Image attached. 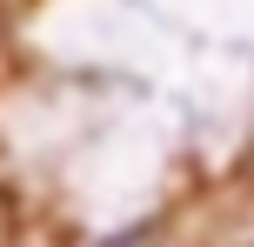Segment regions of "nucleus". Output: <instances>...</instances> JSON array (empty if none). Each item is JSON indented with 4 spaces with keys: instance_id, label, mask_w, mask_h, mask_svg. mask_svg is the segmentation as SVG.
I'll return each instance as SVG.
<instances>
[{
    "instance_id": "nucleus-1",
    "label": "nucleus",
    "mask_w": 254,
    "mask_h": 247,
    "mask_svg": "<svg viewBox=\"0 0 254 247\" xmlns=\"http://www.w3.org/2000/svg\"><path fill=\"white\" fill-rule=\"evenodd\" d=\"M107 247H147V234H140V227H134V234H114Z\"/></svg>"
}]
</instances>
